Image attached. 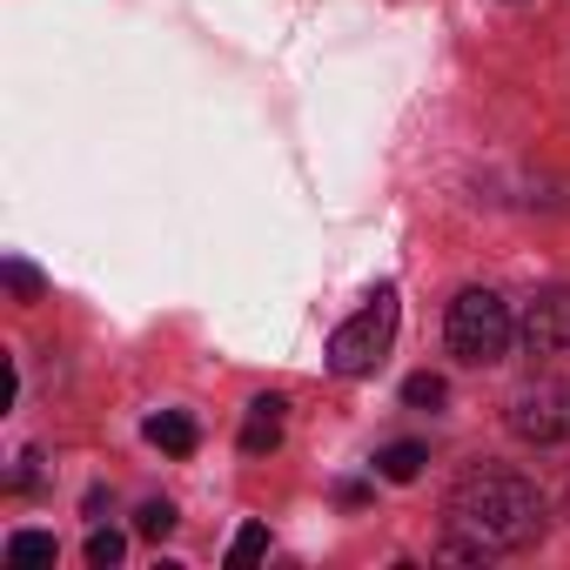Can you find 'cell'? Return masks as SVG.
<instances>
[{
	"mask_svg": "<svg viewBox=\"0 0 570 570\" xmlns=\"http://www.w3.org/2000/svg\"><path fill=\"white\" fill-rule=\"evenodd\" d=\"M456 543H443V557H490V550H523L543 530V497L530 476L503 470V463H476L450 483L443 503Z\"/></svg>",
	"mask_w": 570,
	"mask_h": 570,
	"instance_id": "6da1fadb",
	"label": "cell"
},
{
	"mask_svg": "<svg viewBox=\"0 0 570 570\" xmlns=\"http://www.w3.org/2000/svg\"><path fill=\"white\" fill-rule=\"evenodd\" d=\"M443 336H450V356H456V363H470V370H497V363L510 356L517 323H510V303H503L497 289H463V296L450 303Z\"/></svg>",
	"mask_w": 570,
	"mask_h": 570,
	"instance_id": "7a4b0ae2",
	"label": "cell"
},
{
	"mask_svg": "<svg viewBox=\"0 0 570 570\" xmlns=\"http://www.w3.org/2000/svg\"><path fill=\"white\" fill-rule=\"evenodd\" d=\"M390 343H396V289H376L336 336H330V370L336 376H376L383 370V356H390Z\"/></svg>",
	"mask_w": 570,
	"mask_h": 570,
	"instance_id": "3957f363",
	"label": "cell"
},
{
	"mask_svg": "<svg viewBox=\"0 0 570 570\" xmlns=\"http://www.w3.org/2000/svg\"><path fill=\"white\" fill-rule=\"evenodd\" d=\"M503 423H510V436H517V443H537V450L570 443V383H557V376L523 383V390L510 396Z\"/></svg>",
	"mask_w": 570,
	"mask_h": 570,
	"instance_id": "277c9868",
	"label": "cell"
},
{
	"mask_svg": "<svg viewBox=\"0 0 570 570\" xmlns=\"http://www.w3.org/2000/svg\"><path fill=\"white\" fill-rule=\"evenodd\" d=\"M523 343L530 356H570V289H543L523 309Z\"/></svg>",
	"mask_w": 570,
	"mask_h": 570,
	"instance_id": "5b68a950",
	"label": "cell"
},
{
	"mask_svg": "<svg viewBox=\"0 0 570 570\" xmlns=\"http://www.w3.org/2000/svg\"><path fill=\"white\" fill-rule=\"evenodd\" d=\"M282 410H289L282 396H255V403H248V416H242V450H248V456H268V450L282 443Z\"/></svg>",
	"mask_w": 570,
	"mask_h": 570,
	"instance_id": "8992f818",
	"label": "cell"
},
{
	"mask_svg": "<svg viewBox=\"0 0 570 570\" xmlns=\"http://www.w3.org/2000/svg\"><path fill=\"white\" fill-rule=\"evenodd\" d=\"M148 443H155V450H168V456H195L202 430H195V416H181V410H161V416H148Z\"/></svg>",
	"mask_w": 570,
	"mask_h": 570,
	"instance_id": "52a82bcc",
	"label": "cell"
},
{
	"mask_svg": "<svg viewBox=\"0 0 570 570\" xmlns=\"http://www.w3.org/2000/svg\"><path fill=\"white\" fill-rule=\"evenodd\" d=\"M55 557H61V543H55L48 530H14V537H8V563H14V570H48Z\"/></svg>",
	"mask_w": 570,
	"mask_h": 570,
	"instance_id": "ba28073f",
	"label": "cell"
},
{
	"mask_svg": "<svg viewBox=\"0 0 570 570\" xmlns=\"http://www.w3.org/2000/svg\"><path fill=\"white\" fill-rule=\"evenodd\" d=\"M423 463H430V450H423V443H390V450L376 456V476H383V483H416V476H423Z\"/></svg>",
	"mask_w": 570,
	"mask_h": 570,
	"instance_id": "9c48e42d",
	"label": "cell"
},
{
	"mask_svg": "<svg viewBox=\"0 0 570 570\" xmlns=\"http://www.w3.org/2000/svg\"><path fill=\"white\" fill-rule=\"evenodd\" d=\"M443 396H450V383H443L436 370H423V376H410V383H403V403H410V410H436Z\"/></svg>",
	"mask_w": 570,
	"mask_h": 570,
	"instance_id": "30bf717a",
	"label": "cell"
},
{
	"mask_svg": "<svg viewBox=\"0 0 570 570\" xmlns=\"http://www.w3.org/2000/svg\"><path fill=\"white\" fill-rule=\"evenodd\" d=\"M135 530H141V537H155V543H161V537H168V530H175V503H168V497H155V503H141V517H135Z\"/></svg>",
	"mask_w": 570,
	"mask_h": 570,
	"instance_id": "8fae6325",
	"label": "cell"
},
{
	"mask_svg": "<svg viewBox=\"0 0 570 570\" xmlns=\"http://www.w3.org/2000/svg\"><path fill=\"white\" fill-rule=\"evenodd\" d=\"M121 550H128V537H121V530H95V537H88V563H95V570H115V563H121Z\"/></svg>",
	"mask_w": 570,
	"mask_h": 570,
	"instance_id": "7c38bea8",
	"label": "cell"
},
{
	"mask_svg": "<svg viewBox=\"0 0 570 570\" xmlns=\"http://www.w3.org/2000/svg\"><path fill=\"white\" fill-rule=\"evenodd\" d=\"M262 550H268V523H242L235 543H228V563H255Z\"/></svg>",
	"mask_w": 570,
	"mask_h": 570,
	"instance_id": "4fadbf2b",
	"label": "cell"
},
{
	"mask_svg": "<svg viewBox=\"0 0 570 570\" xmlns=\"http://www.w3.org/2000/svg\"><path fill=\"white\" fill-rule=\"evenodd\" d=\"M0 275H8V289H14L21 303H41V275H35L28 262H8V268H0Z\"/></svg>",
	"mask_w": 570,
	"mask_h": 570,
	"instance_id": "5bb4252c",
	"label": "cell"
}]
</instances>
